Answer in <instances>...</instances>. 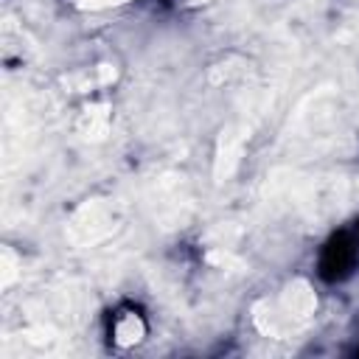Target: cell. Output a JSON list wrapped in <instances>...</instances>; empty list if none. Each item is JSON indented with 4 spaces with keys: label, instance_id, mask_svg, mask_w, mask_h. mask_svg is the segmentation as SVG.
<instances>
[{
    "label": "cell",
    "instance_id": "6da1fadb",
    "mask_svg": "<svg viewBox=\"0 0 359 359\" xmlns=\"http://www.w3.org/2000/svg\"><path fill=\"white\" fill-rule=\"evenodd\" d=\"M84 8H109V6H121V3H129V0H79Z\"/></svg>",
    "mask_w": 359,
    "mask_h": 359
}]
</instances>
